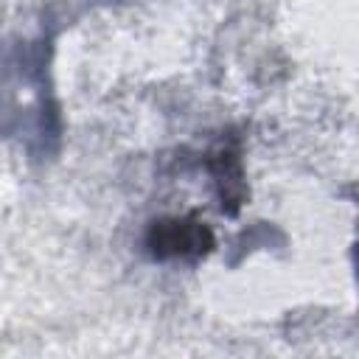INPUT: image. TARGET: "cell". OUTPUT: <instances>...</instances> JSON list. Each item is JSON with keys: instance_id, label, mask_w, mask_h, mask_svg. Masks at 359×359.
Instances as JSON below:
<instances>
[{"instance_id": "cell-1", "label": "cell", "mask_w": 359, "mask_h": 359, "mask_svg": "<svg viewBox=\"0 0 359 359\" xmlns=\"http://www.w3.org/2000/svg\"><path fill=\"white\" fill-rule=\"evenodd\" d=\"M216 247V236L199 216H163L146 230V250L154 261H199Z\"/></svg>"}, {"instance_id": "cell-2", "label": "cell", "mask_w": 359, "mask_h": 359, "mask_svg": "<svg viewBox=\"0 0 359 359\" xmlns=\"http://www.w3.org/2000/svg\"><path fill=\"white\" fill-rule=\"evenodd\" d=\"M208 171L219 188V199H222V210L224 213H236L244 202V171H241V157L238 149L233 146H222L219 151L210 154L208 160Z\"/></svg>"}]
</instances>
